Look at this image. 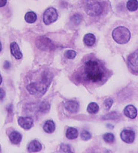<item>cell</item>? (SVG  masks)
<instances>
[{
	"label": "cell",
	"instance_id": "1",
	"mask_svg": "<svg viewBox=\"0 0 138 153\" xmlns=\"http://www.w3.org/2000/svg\"><path fill=\"white\" fill-rule=\"evenodd\" d=\"M84 73L87 79L92 83L101 82L105 76L104 68L96 60L90 59L85 62Z\"/></svg>",
	"mask_w": 138,
	"mask_h": 153
},
{
	"label": "cell",
	"instance_id": "2",
	"mask_svg": "<svg viewBox=\"0 0 138 153\" xmlns=\"http://www.w3.org/2000/svg\"><path fill=\"white\" fill-rule=\"evenodd\" d=\"M50 83H51V79L45 77L39 82H34L29 84L27 86V90L30 94L34 96H42L46 93Z\"/></svg>",
	"mask_w": 138,
	"mask_h": 153
},
{
	"label": "cell",
	"instance_id": "3",
	"mask_svg": "<svg viewBox=\"0 0 138 153\" xmlns=\"http://www.w3.org/2000/svg\"><path fill=\"white\" fill-rule=\"evenodd\" d=\"M113 38L118 44H124L129 42L131 33L128 28L124 26L117 27L113 31Z\"/></svg>",
	"mask_w": 138,
	"mask_h": 153
},
{
	"label": "cell",
	"instance_id": "4",
	"mask_svg": "<svg viewBox=\"0 0 138 153\" xmlns=\"http://www.w3.org/2000/svg\"><path fill=\"white\" fill-rule=\"evenodd\" d=\"M85 10L88 15L90 16H96L102 12V6L96 0H91L87 2Z\"/></svg>",
	"mask_w": 138,
	"mask_h": 153
},
{
	"label": "cell",
	"instance_id": "5",
	"mask_svg": "<svg viewBox=\"0 0 138 153\" xmlns=\"http://www.w3.org/2000/svg\"><path fill=\"white\" fill-rule=\"evenodd\" d=\"M58 18V14L57 10L54 8H49L45 11L44 13V22L46 25H49L54 22H55Z\"/></svg>",
	"mask_w": 138,
	"mask_h": 153
},
{
	"label": "cell",
	"instance_id": "6",
	"mask_svg": "<svg viewBox=\"0 0 138 153\" xmlns=\"http://www.w3.org/2000/svg\"><path fill=\"white\" fill-rule=\"evenodd\" d=\"M37 46L41 50L51 51L54 49V45L48 38L42 37L37 41Z\"/></svg>",
	"mask_w": 138,
	"mask_h": 153
},
{
	"label": "cell",
	"instance_id": "7",
	"mask_svg": "<svg viewBox=\"0 0 138 153\" xmlns=\"http://www.w3.org/2000/svg\"><path fill=\"white\" fill-rule=\"evenodd\" d=\"M120 137H121V139H122V141H124V142L128 143H133L135 140V134L133 130H124L123 131L121 132Z\"/></svg>",
	"mask_w": 138,
	"mask_h": 153
},
{
	"label": "cell",
	"instance_id": "8",
	"mask_svg": "<svg viewBox=\"0 0 138 153\" xmlns=\"http://www.w3.org/2000/svg\"><path fill=\"white\" fill-rule=\"evenodd\" d=\"M18 123L24 129L29 130L33 126V120L29 117H21L18 119Z\"/></svg>",
	"mask_w": 138,
	"mask_h": 153
},
{
	"label": "cell",
	"instance_id": "9",
	"mask_svg": "<svg viewBox=\"0 0 138 153\" xmlns=\"http://www.w3.org/2000/svg\"><path fill=\"white\" fill-rule=\"evenodd\" d=\"M128 64L131 71L137 73V51L131 54L128 59Z\"/></svg>",
	"mask_w": 138,
	"mask_h": 153
},
{
	"label": "cell",
	"instance_id": "10",
	"mask_svg": "<svg viewBox=\"0 0 138 153\" xmlns=\"http://www.w3.org/2000/svg\"><path fill=\"white\" fill-rule=\"evenodd\" d=\"M124 113L128 118L135 119L137 117V112L135 106H133L132 105H128L124 108Z\"/></svg>",
	"mask_w": 138,
	"mask_h": 153
},
{
	"label": "cell",
	"instance_id": "11",
	"mask_svg": "<svg viewBox=\"0 0 138 153\" xmlns=\"http://www.w3.org/2000/svg\"><path fill=\"white\" fill-rule=\"evenodd\" d=\"M65 108L68 111L72 113H76L80 108V105L75 101H69L65 103Z\"/></svg>",
	"mask_w": 138,
	"mask_h": 153
},
{
	"label": "cell",
	"instance_id": "12",
	"mask_svg": "<svg viewBox=\"0 0 138 153\" xmlns=\"http://www.w3.org/2000/svg\"><path fill=\"white\" fill-rule=\"evenodd\" d=\"M10 52L12 55L17 59H21L22 57V53L16 42H13L10 44Z\"/></svg>",
	"mask_w": 138,
	"mask_h": 153
},
{
	"label": "cell",
	"instance_id": "13",
	"mask_svg": "<svg viewBox=\"0 0 138 153\" xmlns=\"http://www.w3.org/2000/svg\"><path fill=\"white\" fill-rule=\"evenodd\" d=\"M42 144L37 140H33L29 143L28 146V150L31 152H37L42 150Z\"/></svg>",
	"mask_w": 138,
	"mask_h": 153
},
{
	"label": "cell",
	"instance_id": "14",
	"mask_svg": "<svg viewBox=\"0 0 138 153\" xmlns=\"http://www.w3.org/2000/svg\"><path fill=\"white\" fill-rule=\"evenodd\" d=\"M9 139L13 144H19L22 139V134L17 131L12 132L9 135Z\"/></svg>",
	"mask_w": 138,
	"mask_h": 153
},
{
	"label": "cell",
	"instance_id": "15",
	"mask_svg": "<svg viewBox=\"0 0 138 153\" xmlns=\"http://www.w3.org/2000/svg\"><path fill=\"white\" fill-rule=\"evenodd\" d=\"M44 130L47 133H53L55 130V123L53 122L52 120H48L46 121V123H44Z\"/></svg>",
	"mask_w": 138,
	"mask_h": 153
},
{
	"label": "cell",
	"instance_id": "16",
	"mask_svg": "<svg viewBox=\"0 0 138 153\" xmlns=\"http://www.w3.org/2000/svg\"><path fill=\"white\" fill-rule=\"evenodd\" d=\"M84 42L88 46H93L95 43V37L91 33H88L84 37Z\"/></svg>",
	"mask_w": 138,
	"mask_h": 153
},
{
	"label": "cell",
	"instance_id": "17",
	"mask_svg": "<svg viewBox=\"0 0 138 153\" xmlns=\"http://www.w3.org/2000/svg\"><path fill=\"white\" fill-rule=\"evenodd\" d=\"M66 137L69 139H75L78 137V131L75 128L70 127L67 129L66 133Z\"/></svg>",
	"mask_w": 138,
	"mask_h": 153
},
{
	"label": "cell",
	"instance_id": "18",
	"mask_svg": "<svg viewBox=\"0 0 138 153\" xmlns=\"http://www.w3.org/2000/svg\"><path fill=\"white\" fill-rule=\"evenodd\" d=\"M25 20L29 24L34 23L37 20V15L33 12H28L25 15Z\"/></svg>",
	"mask_w": 138,
	"mask_h": 153
},
{
	"label": "cell",
	"instance_id": "19",
	"mask_svg": "<svg viewBox=\"0 0 138 153\" xmlns=\"http://www.w3.org/2000/svg\"><path fill=\"white\" fill-rule=\"evenodd\" d=\"M99 111V105L96 103L92 102L88 105L87 111L90 114H96Z\"/></svg>",
	"mask_w": 138,
	"mask_h": 153
},
{
	"label": "cell",
	"instance_id": "20",
	"mask_svg": "<svg viewBox=\"0 0 138 153\" xmlns=\"http://www.w3.org/2000/svg\"><path fill=\"white\" fill-rule=\"evenodd\" d=\"M138 7V3L137 0H129L127 3V8L128 10L131 11H135L137 10Z\"/></svg>",
	"mask_w": 138,
	"mask_h": 153
},
{
	"label": "cell",
	"instance_id": "21",
	"mask_svg": "<svg viewBox=\"0 0 138 153\" xmlns=\"http://www.w3.org/2000/svg\"><path fill=\"white\" fill-rule=\"evenodd\" d=\"M104 140L107 143H113L115 140V136L112 133H106L103 137Z\"/></svg>",
	"mask_w": 138,
	"mask_h": 153
},
{
	"label": "cell",
	"instance_id": "22",
	"mask_svg": "<svg viewBox=\"0 0 138 153\" xmlns=\"http://www.w3.org/2000/svg\"><path fill=\"white\" fill-rule=\"evenodd\" d=\"M64 55H65V57L68 58V59H73L76 57V52L73 50H69L66 51Z\"/></svg>",
	"mask_w": 138,
	"mask_h": 153
},
{
	"label": "cell",
	"instance_id": "23",
	"mask_svg": "<svg viewBox=\"0 0 138 153\" xmlns=\"http://www.w3.org/2000/svg\"><path fill=\"white\" fill-rule=\"evenodd\" d=\"M81 138L83 140H89L91 138V134L89 132L87 131V130H84L81 133Z\"/></svg>",
	"mask_w": 138,
	"mask_h": 153
},
{
	"label": "cell",
	"instance_id": "24",
	"mask_svg": "<svg viewBox=\"0 0 138 153\" xmlns=\"http://www.w3.org/2000/svg\"><path fill=\"white\" fill-rule=\"evenodd\" d=\"M113 103V100L112 99H107L105 100L104 105V108L106 111H108L111 108Z\"/></svg>",
	"mask_w": 138,
	"mask_h": 153
},
{
	"label": "cell",
	"instance_id": "25",
	"mask_svg": "<svg viewBox=\"0 0 138 153\" xmlns=\"http://www.w3.org/2000/svg\"><path fill=\"white\" fill-rule=\"evenodd\" d=\"M60 150L64 152H72L71 147L68 144H62L60 146Z\"/></svg>",
	"mask_w": 138,
	"mask_h": 153
},
{
	"label": "cell",
	"instance_id": "26",
	"mask_svg": "<svg viewBox=\"0 0 138 153\" xmlns=\"http://www.w3.org/2000/svg\"><path fill=\"white\" fill-rule=\"evenodd\" d=\"M81 16H80L79 15H75V16H73V17H72V21L73 22V23L75 24H78L80 22H81Z\"/></svg>",
	"mask_w": 138,
	"mask_h": 153
},
{
	"label": "cell",
	"instance_id": "27",
	"mask_svg": "<svg viewBox=\"0 0 138 153\" xmlns=\"http://www.w3.org/2000/svg\"><path fill=\"white\" fill-rule=\"evenodd\" d=\"M106 118L104 119H115V118H117L118 117V115H117V114L115 112H111V113H109L108 114H107L105 117Z\"/></svg>",
	"mask_w": 138,
	"mask_h": 153
},
{
	"label": "cell",
	"instance_id": "28",
	"mask_svg": "<svg viewBox=\"0 0 138 153\" xmlns=\"http://www.w3.org/2000/svg\"><path fill=\"white\" fill-rule=\"evenodd\" d=\"M5 97V92L2 88H0V101L3 100Z\"/></svg>",
	"mask_w": 138,
	"mask_h": 153
},
{
	"label": "cell",
	"instance_id": "29",
	"mask_svg": "<svg viewBox=\"0 0 138 153\" xmlns=\"http://www.w3.org/2000/svg\"><path fill=\"white\" fill-rule=\"evenodd\" d=\"M6 2H7V0H0V8L4 7L6 4Z\"/></svg>",
	"mask_w": 138,
	"mask_h": 153
},
{
	"label": "cell",
	"instance_id": "30",
	"mask_svg": "<svg viewBox=\"0 0 138 153\" xmlns=\"http://www.w3.org/2000/svg\"><path fill=\"white\" fill-rule=\"evenodd\" d=\"M9 67H10V64L8 62H6L5 64H4V68L6 69H8L9 68Z\"/></svg>",
	"mask_w": 138,
	"mask_h": 153
},
{
	"label": "cell",
	"instance_id": "31",
	"mask_svg": "<svg viewBox=\"0 0 138 153\" xmlns=\"http://www.w3.org/2000/svg\"><path fill=\"white\" fill-rule=\"evenodd\" d=\"M1 82H2V77H1V75H0V85H1Z\"/></svg>",
	"mask_w": 138,
	"mask_h": 153
},
{
	"label": "cell",
	"instance_id": "32",
	"mask_svg": "<svg viewBox=\"0 0 138 153\" xmlns=\"http://www.w3.org/2000/svg\"><path fill=\"white\" fill-rule=\"evenodd\" d=\"M1 49H2V46H1V42H0V51H1Z\"/></svg>",
	"mask_w": 138,
	"mask_h": 153
},
{
	"label": "cell",
	"instance_id": "33",
	"mask_svg": "<svg viewBox=\"0 0 138 153\" xmlns=\"http://www.w3.org/2000/svg\"><path fill=\"white\" fill-rule=\"evenodd\" d=\"M0 150H1V148H0Z\"/></svg>",
	"mask_w": 138,
	"mask_h": 153
}]
</instances>
